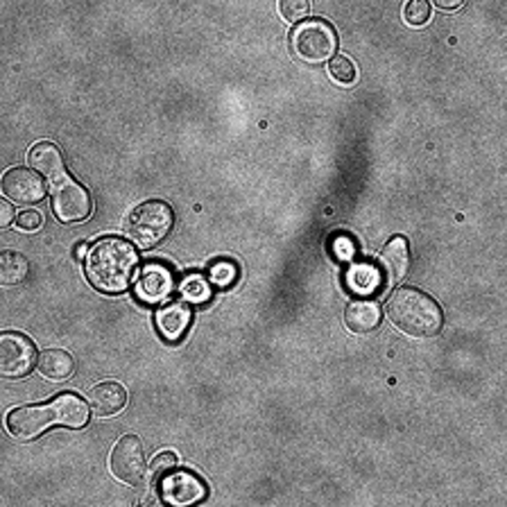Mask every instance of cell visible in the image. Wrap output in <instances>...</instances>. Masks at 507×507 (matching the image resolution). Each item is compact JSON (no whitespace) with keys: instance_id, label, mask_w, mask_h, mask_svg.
Listing matches in <instances>:
<instances>
[{"instance_id":"cell-9","label":"cell","mask_w":507,"mask_h":507,"mask_svg":"<svg viewBox=\"0 0 507 507\" xmlns=\"http://www.w3.org/2000/svg\"><path fill=\"white\" fill-rule=\"evenodd\" d=\"M161 498L170 505H193L207 496L202 478L191 471H174L161 483Z\"/></svg>"},{"instance_id":"cell-16","label":"cell","mask_w":507,"mask_h":507,"mask_svg":"<svg viewBox=\"0 0 507 507\" xmlns=\"http://www.w3.org/2000/svg\"><path fill=\"white\" fill-rule=\"evenodd\" d=\"M344 325L353 334H369L380 325V306L376 301H351L344 310Z\"/></svg>"},{"instance_id":"cell-17","label":"cell","mask_w":507,"mask_h":507,"mask_svg":"<svg viewBox=\"0 0 507 507\" xmlns=\"http://www.w3.org/2000/svg\"><path fill=\"white\" fill-rule=\"evenodd\" d=\"M30 165H32L39 174L50 179L59 177V174L64 173V168H67L64 155H61L59 147L48 141L37 143V146L32 147V152H30Z\"/></svg>"},{"instance_id":"cell-15","label":"cell","mask_w":507,"mask_h":507,"mask_svg":"<svg viewBox=\"0 0 507 507\" xmlns=\"http://www.w3.org/2000/svg\"><path fill=\"white\" fill-rule=\"evenodd\" d=\"M48 408H50L52 422L59 423V426L82 428L89 422V405H86V401L80 399L77 395H71V392L57 396Z\"/></svg>"},{"instance_id":"cell-26","label":"cell","mask_w":507,"mask_h":507,"mask_svg":"<svg viewBox=\"0 0 507 507\" xmlns=\"http://www.w3.org/2000/svg\"><path fill=\"white\" fill-rule=\"evenodd\" d=\"M211 279L218 286H229L236 279V265L229 263V261H220V263L211 268Z\"/></svg>"},{"instance_id":"cell-6","label":"cell","mask_w":507,"mask_h":507,"mask_svg":"<svg viewBox=\"0 0 507 507\" xmlns=\"http://www.w3.org/2000/svg\"><path fill=\"white\" fill-rule=\"evenodd\" d=\"M111 471L120 483H146V451L138 437L125 435L111 451Z\"/></svg>"},{"instance_id":"cell-29","label":"cell","mask_w":507,"mask_h":507,"mask_svg":"<svg viewBox=\"0 0 507 507\" xmlns=\"http://www.w3.org/2000/svg\"><path fill=\"white\" fill-rule=\"evenodd\" d=\"M0 211H3V218H0V225L7 227L12 220H14V209H12L10 202L0 204Z\"/></svg>"},{"instance_id":"cell-11","label":"cell","mask_w":507,"mask_h":507,"mask_svg":"<svg viewBox=\"0 0 507 507\" xmlns=\"http://www.w3.org/2000/svg\"><path fill=\"white\" fill-rule=\"evenodd\" d=\"M52 422L50 408L43 405H21V408L12 410L7 417V431L19 440H32L39 437Z\"/></svg>"},{"instance_id":"cell-24","label":"cell","mask_w":507,"mask_h":507,"mask_svg":"<svg viewBox=\"0 0 507 507\" xmlns=\"http://www.w3.org/2000/svg\"><path fill=\"white\" fill-rule=\"evenodd\" d=\"M279 10H281L283 19L286 21H299L308 16L310 5L306 3V0H281Z\"/></svg>"},{"instance_id":"cell-25","label":"cell","mask_w":507,"mask_h":507,"mask_svg":"<svg viewBox=\"0 0 507 507\" xmlns=\"http://www.w3.org/2000/svg\"><path fill=\"white\" fill-rule=\"evenodd\" d=\"M177 465V456L174 453H170V451H164V453H159V456L152 460V465H150V476L152 478H161L164 474H168L173 467Z\"/></svg>"},{"instance_id":"cell-23","label":"cell","mask_w":507,"mask_h":507,"mask_svg":"<svg viewBox=\"0 0 507 507\" xmlns=\"http://www.w3.org/2000/svg\"><path fill=\"white\" fill-rule=\"evenodd\" d=\"M404 16L410 25H423L431 19V3H426V0H410L404 10Z\"/></svg>"},{"instance_id":"cell-30","label":"cell","mask_w":507,"mask_h":507,"mask_svg":"<svg viewBox=\"0 0 507 507\" xmlns=\"http://www.w3.org/2000/svg\"><path fill=\"white\" fill-rule=\"evenodd\" d=\"M462 3L460 0H437V7H444V10H456V7H460Z\"/></svg>"},{"instance_id":"cell-12","label":"cell","mask_w":507,"mask_h":507,"mask_svg":"<svg viewBox=\"0 0 507 507\" xmlns=\"http://www.w3.org/2000/svg\"><path fill=\"white\" fill-rule=\"evenodd\" d=\"M188 325H191V308H188L186 301L174 299L168 304L161 306L156 310V326H159V334L165 340L174 342V340L182 338L186 334Z\"/></svg>"},{"instance_id":"cell-27","label":"cell","mask_w":507,"mask_h":507,"mask_svg":"<svg viewBox=\"0 0 507 507\" xmlns=\"http://www.w3.org/2000/svg\"><path fill=\"white\" fill-rule=\"evenodd\" d=\"M16 222H19V229L37 231L39 227H41V213H39V211H23Z\"/></svg>"},{"instance_id":"cell-5","label":"cell","mask_w":507,"mask_h":507,"mask_svg":"<svg viewBox=\"0 0 507 507\" xmlns=\"http://www.w3.org/2000/svg\"><path fill=\"white\" fill-rule=\"evenodd\" d=\"M52 211L61 222H80L89 218L91 198L84 188L71 177H64L52 183L50 191Z\"/></svg>"},{"instance_id":"cell-31","label":"cell","mask_w":507,"mask_h":507,"mask_svg":"<svg viewBox=\"0 0 507 507\" xmlns=\"http://www.w3.org/2000/svg\"><path fill=\"white\" fill-rule=\"evenodd\" d=\"M76 252H77V256H80V259H82V256H86V254H89V249H86L84 243H80V245H77Z\"/></svg>"},{"instance_id":"cell-3","label":"cell","mask_w":507,"mask_h":507,"mask_svg":"<svg viewBox=\"0 0 507 507\" xmlns=\"http://www.w3.org/2000/svg\"><path fill=\"white\" fill-rule=\"evenodd\" d=\"M173 209L161 200H150L143 202L129 213L125 222L127 236L143 249H150L159 245L173 229Z\"/></svg>"},{"instance_id":"cell-13","label":"cell","mask_w":507,"mask_h":507,"mask_svg":"<svg viewBox=\"0 0 507 507\" xmlns=\"http://www.w3.org/2000/svg\"><path fill=\"white\" fill-rule=\"evenodd\" d=\"M89 404L98 417H111L120 413L127 404V390L116 380H102L98 386L91 387Z\"/></svg>"},{"instance_id":"cell-4","label":"cell","mask_w":507,"mask_h":507,"mask_svg":"<svg viewBox=\"0 0 507 507\" xmlns=\"http://www.w3.org/2000/svg\"><path fill=\"white\" fill-rule=\"evenodd\" d=\"M338 37L326 21H306L292 34V50L301 61L320 64L334 57Z\"/></svg>"},{"instance_id":"cell-7","label":"cell","mask_w":507,"mask_h":507,"mask_svg":"<svg viewBox=\"0 0 507 507\" xmlns=\"http://www.w3.org/2000/svg\"><path fill=\"white\" fill-rule=\"evenodd\" d=\"M34 367V344L21 334L0 335V374L21 378Z\"/></svg>"},{"instance_id":"cell-28","label":"cell","mask_w":507,"mask_h":507,"mask_svg":"<svg viewBox=\"0 0 507 507\" xmlns=\"http://www.w3.org/2000/svg\"><path fill=\"white\" fill-rule=\"evenodd\" d=\"M334 252H335V256H338V259H349V256L353 254L351 240H349L347 236H340V238H335Z\"/></svg>"},{"instance_id":"cell-18","label":"cell","mask_w":507,"mask_h":507,"mask_svg":"<svg viewBox=\"0 0 507 507\" xmlns=\"http://www.w3.org/2000/svg\"><path fill=\"white\" fill-rule=\"evenodd\" d=\"M37 367L46 378L67 380L68 376H73V371H76V360H73L71 353L64 351V349H46V351L39 356Z\"/></svg>"},{"instance_id":"cell-20","label":"cell","mask_w":507,"mask_h":507,"mask_svg":"<svg viewBox=\"0 0 507 507\" xmlns=\"http://www.w3.org/2000/svg\"><path fill=\"white\" fill-rule=\"evenodd\" d=\"M25 277H28V261H25L23 254H0V283H5V286H19Z\"/></svg>"},{"instance_id":"cell-2","label":"cell","mask_w":507,"mask_h":507,"mask_svg":"<svg viewBox=\"0 0 507 507\" xmlns=\"http://www.w3.org/2000/svg\"><path fill=\"white\" fill-rule=\"evenodd\" d=\"M387 315L399 331L413 338H432L444 322L437 301L414 288H399L387 301Z\"/></svg>"},{"instance_id":"cell-1","label":"cell","mask_w":507,"mask_h":507,"mask_svg":"<svg viewBox=\"0 0 507 507\" xmlns=\"http://www.w3.org/2000/svg\"><path fill=\"white\" fill-rule=\"evenodd\" d=\"M137 252L122 238H102L86 254L89 281L102 292H122L137 272Z\"/></svg>"},{"instance_id":"cell-22","label":"cell","mask_w":507,"mask_h":507,"mask_svg":"<svg viewBox=\"0 0 507 507\" xmlns=\"http://www.w3.org/2000/svg\"><path fill=\"white\" fill-rule=\"evenodd\" d=\"M182 292L188 301H193V304H200V301H207L211 290H209V283L204 281L200 274H191V277L183 279L182 283Z\"/></svg>"},{"instance_id":"cell-19","label":"cell","mask_w":507,"mask_h":507,"mask_svg":"<svg viewBox=\"0 0 507 507\" xmlns=\"http://www.w3.org/2000/svg\"><path fill=\"white\" fill-rule=\"evenodd\" d=\"M347 283L358 295H374L380 290V272L369 263H358L349 270Z\"/></svg>"},{"instance_id":"cell-21","label":"cell","mask_w":507,"mask_h":507,"mask_svg":"<svg viewBox=\"0 0 507 507\" xmlns=\"http://www.w3.org/2000/svg\"><path fill=\"white\" fill-rule=\"evenodd\" d=\"M329 73L335 82H340V84H351V82L356 80V67H353V61L342 55L331 57Z\"/></svg>"},{"instance_id":"cell-10","label":"cell","mask_w":507,"mask_h":507,"mask_svg":"<svg viewBox=\"0 0 507 507\" xmlns=\"http://www.w3.org/2000/svg\"><path fill=\"white\" fill-rule=\"evenodd\" d=\"M173 288V272L168 270V265L159 263V261L146 263V268L141 270L137 279V297L146 304H159L165 297H170Z\"/></svg>"},{"instance_id":"cell-14","label":"cell","mask_w":507,"mask_h":507,"mask_svg":"<svg viewBox=\"0 0 507 507\" xmlns=\"http://www.w3.org/2000/svg\"><path fill=\"white\" fill-rule=\"evenodd\" d=\"M380 272L386 274L387 283H395L399 279L405 277L410 265V252H408V240L404 236H395L392 240H387V245L380 252Z\"/></svg>"},{"instance_id":"cell-8","label":"cell","mask_w":507,"mask_h":507,"mask_svg":"<svg viewBox=\"0 0 507 507\" xmlns=\"http://www.w3.org/2000/svg\"><path fill=\"white\" fill-rule=\"evenodd\" d=\"M3 193L16 204H37L46 193V183L37 170L12 168L3 177Z\"/></svg>"}]
</instances>
